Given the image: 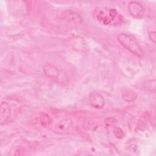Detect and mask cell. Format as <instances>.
I'll return each instance as SVG.
<instances>
[{"instance_id":"obj_5","label":"cell","mask_w":156,"mask_h":156,"mask_svg":"<svg viewBox=\"0 0 156 156\" xmlns=\"http://www.w3.org/2000/svg\"><path fill=\"white\" fill-rule=\"evenodd\" d=\"M128 9L129 13L134 18H141L144 14V8L142 4L137 1H132L129 3Z\"/></svg>"},{"instance_id":"obj_7","label":"cell","mask_w":156,"mask_h":156,"mask_svg":"<svg viewBox=\"0 0 156 156\" xmlns=\"http://www.w3.org/2000/svg\"><path fill=\"white\" fill-rule=\"evenodd\" d=\"M44 74L50 78H57L59 75V71L57 68L51 63L46 64L43 67Z\"/></svg>"},{"instance_id":"obj_6","label":"cell","mask_w":156,"mask_h":156,"mask_svg":"<svg viewBox=\"0 0 156 156\" xmlns=\"http://www.w3.org/2000/svg\"><path fill=\"white\" fill-rule=\"evenodd\" d=\"M10 116V107L7 102H2L0 107V122L2 125Z\"/></svg>"},{"instance_id":"obj_9","label":"cell","mask_w":156,"mask_h":156,"mask_svg":"<svg viewBox=\"0 0 156 156\" xmlns=\"http://www.w3.org/2000/svg\"><path fill=\"white\" fill-rule=\"evenodd\" d=\"M96 16L99 21H101L105 25L110 24L112 21L109 15H107L104 10H99L97 11Z\"/></svg>"},{"instance_id":"obj_3","label":"cell","mask_w":156,"mask_h":156,"mask_svg":"<svg viewBox=\"0 0 156 156\" xmlns=\"http://www.w3.org/2000/svg\"><path fill=\"white\" fill-rule=\"evenodd\" d=\"M89 101L91 105L94 108H102L105 105L104 97L96 91H93L90 93Z\"/></svg>"},{"instance_id":"obj_10","label":"cell","mask_w":156,"mask_h":156,"mask_svg":"<svg viewBox=\"0 0 156 156\" xmlns=\"http://www.w3.org/2000/svg\"><path fill=\"white\" fill-rule=\"evenodd\" d=\"M40 122L42 126L48 127L51 124L52 119L47 113L41 112L40 113Z\"/></svg>"},{"instance_id":"obj_2","label":"cell","mask_w":156,"mask_h":156,"mask_svg":"<svg viewBox=\"0 0 156 156\" xmlns=\"http://www.w3.org/2000/svg\"><path fill=\"white\" fill-rule=\"evenodd\" d=\"M71 126V119L69 118H66L57 122L52 129V130L56 134L62 135L67 132Z\"/></svg>"},{"instance_id":"obj_8","label":"cell","mask_w":156,"mask_h":156,"mask_svg":"<svg viewBox=\"0 0 156 156\" xmlns=\"http://www.w3.org/2000/svg\"><path fill=\"white\" fill-rule=\"evenodd\" d=\"M122 99L127 102H131L135 101L137 98V94L133 90L130 88H124L121 91Z\"/></svg>"},{"instance_id":"obj_14","label":"cell","mask_w":156,"mask_h":156,"mask_svg":"<svg viewBox=\"0 0 156 156\" xmlns=\"http://www.w3.org/2000/svg\"><path fill=\"white\" fill-rule=\"evenodd\" d=\"M149 38L154 43H156V32L155 31H151L149 33Z\"/></svg>"},{"instance_id":"obj_1","label":"cell","mask_w":156,"mask_h":156,"mask_svg":"<svg viewBox=\"0 0 156 156\" xmlns=\"http://www.w3.org/2000/svg\"><path fill=\"white\" fill-rule=\"evenodd\" d=\"M118 40L122 46L133 54L139 57H143L144 52L143 49L132 36L125 33H121L118 35Z\"/></svg>"},{"instance_id":"obj_12","label":"cell","mask_w":156,"mask_h":156,"mask_svg":"<svg viewBox=\"0 0 156 156\" xmlns=\"http://www.w3.org/2000/svg\"><path fill=\"white\" fill-rule=\"evenodd\" d=\"M108 15L110 16V18H111L112 21L114 20V19L116 17L118 12L116 11V9H110L108 10Z\"/></svg>"},{"instance_id":"obj_11","label":"cell","mask_w":156,"mask_h":156,"mask_svg":"<svg viewBox=\"0 0 156 156\" xmlns=\"http://www.w3.org/2000/svg\"><path fill=\"white\" fill-rule=\"evenodd\" d=\"M113 133L115 135V136L119 139H121L122 138H123L124 136V132L122 130V129L119 127V126H115L113 128Z\"/></svg>"},{"instance_id":"obj_15","label":"cell","mask_w":156,"mask_h":156,"mask_svg":"<svg viewBox=\"0 0 156 156\" xmlns=\"http://www.w3.org/2000/svg\"><path fill=\"white\" fill-rule=\"evenodd\" d=\"M16 155H23L25 154V150L23 148H20L16 150L15 154Z\"/></svg>"},{"instance_id":"obj_13","label":"cell","mask_w":156,"mask_h":156,"mask_svg":"<svg viewBox=\"0 0 156 156\" xmlns=\"http://www.w3.org/2000/svg\"><path fill=\"white\" fill-rule=\"evenodd\" d=\"M115 122H116L115 119L112 117H108L105 119V123L107 126H113L115 124Z\"/></svg>"},{"instance_id":"obj_4","label":"cell","mask_w":156,"mask_h":156,"mask_svg":"<svg viewBox=\"0 0 156 156\" xmlns=\"http://www.w3.org/2000/svg\"><path fill=\"white\" fill-rule=\"evenodd\" d=\"M61 18L65 21L74 24H80L82 21L79 13L70 10L63 11L61 14Z\"/></svg>"}]
</instances>
